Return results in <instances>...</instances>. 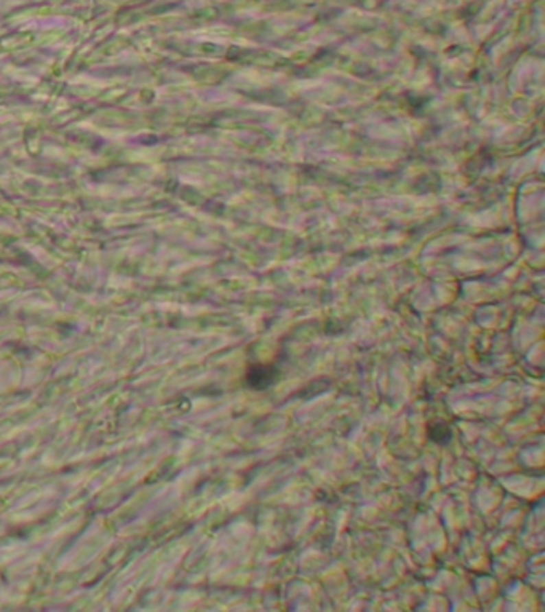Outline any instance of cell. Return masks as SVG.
<instances>
[{
    "label": "cell",
    "instance_id": "obj_1",
    "mask_svg": "<svg viewBox=\"0 0 545 612\" xmlns=\"http://www.w3.org/2000/svg\"><path fill=\"white\" fill-rule=\"evenodd\" d=\"M277 378V370L267 365H256L251 366L246 373V383L253 389H266L274 384Z\"/></svg>",
    "mask_w": 545,
    "mask_h": 612
},
{
    "label": "cell",
    "instance_id": "obj_2",
    "mask_svg": "<svg viewBox=\"0 0 545 612\" xmlns=\"http://www.w3.org/2000/svg\"><path fill=\"white\" fill-rule=\"evenodd\" d=\"M429 433H430L429 437L434 440V442H435L437 437H440V438H438L437 443H446L448 440L451 438V430H450V427H448L445 422H437V424L432 425L430 430H429Z\"/></svg>",
    "mask_w": 545,
    "mask_h": 612
}]
</instances>
